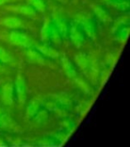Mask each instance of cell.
Segmentation results:
<instances>
[{"label": "cell", "mask_w": 130, "mask_h": 147, "mask_svg": "<svg viewBox=\"0 0 130 147\" xmlns=\"http://www.w3.org/2000/svg\"><path fill=\"white\" fill-rule=\"evenodd\" d=\"M68 38L71 40L72 45L77 48H80L85 45L86 41V36L83 29L81 28L80 24L77 21H74L70 23Z\"/></svg>", "instance_id": "obj_1"}, {"label": "cell", "mask_w": 130, "mask_h": 147, "mask_svg": "<svg viewBox=\"0 0 130 147\" xmlns=\"http://www.w3.org/2000/svg\"><path fill=\"white\" fill-rule=\"evenodd\" d=\"M9 38L13 45L22 48H30L34 46L32 38L26 32L20 30L19 29L13 30L9 35Z\"/></svg>", "instance_id": "obj_2"}, {"label": "cell", "mask_w": 130, "mask_h": 147, "mask_svg": "<svg viewBox=\"0 0 130 147\" xmlns=\"http://www.w3.org/2000/svg\"><path fill=\"white\" fill-rule=\"evenodd\" d=\"M83 29L86 36L91 39H95L97 36V26L95 21L88 15H80L77 20Z\"/></svg>", "instance_id": "obj_3"}, {"label": "cell", "mask_w": 130, "mask_h": 147, "mask_svg": "<svg viewBox=\"0 0 130 147\" xmlns=\"http://www.w3.org/2000/svg\"><path fill=\"white\" fill-rule=\"evenodd\" d=\"M14 91H15V98L20 102V105H24L28 98V91H27V84H26L25 78L22 74L19 73L15 80L14 84Z\"/></svg>", "instance_id": "obj_4"}, {"label": "cell", "mask_w": 130, "mask_h": 147, "mask_svg": "<svg viewBox=\"0 0 130 147\" xmlns=\"http://www.w3.org/2000/svg\"><path fill=\"white\" fill-rule=\"evenodd\" d=\"M26 59L30 63L37 65H45L46 61V57L33 47L28 48L26 52Z\"/></svg>", "instance_id": "obj_5"}, {"label": "cell", "mask_w": 130, "mask_h": 147, "mask_svg": "<svg viewBox=\"0 0 130 147\" xmlns=\"http://www.w3.org/2000/svg\"><path fill=\"white\" fill-rule=\"evenodd\" d=\"M2 100L6 106H13L15 101L14 86L11 83L4 85L2 88Z\"/></svg>", "instance_id": "obj_6"}, {"label": "cell", "mask_w": 130, "mask_h": 147, "mask_svg": "<svg viewBox=\"0 0 130 147\" xmlns=\"http://www.w3.org/2000/svg\"><path fill=\"white\" fill-rule=\"evenodd\" d=\"M33 47H35L38 51H39L45 57L51 58V59H56L60 56V53L57 47L49 44V43H43L41 45Z\"/></svg>", "instance_id": "obj_7"}, {"label": "cell", "mask_w": 130, "mask_h": 147, "mask_svg": "<svg viewBox=\"0 0 130 147\" xmlns=\"http://www.w3.org/2000/svg\"><path fill=\"white\" fill-rule=\"evenodd\" d=\"M75 63L80 69V71L88 76L91 65V58L86 53H79L75 55Z\"/></svg>", "instance_id": "obj_8"}, {"label": "cell", "mask_w": 130, "mask_h": 147, "mask_svg": "<svg viewBox=\"0 0 130 147\" xmlns=\"http://www.w3.org/2000/svg\"><path fill=\"white\" fill-rule=\"evenodd\" d=\"M55 25V29L59 32L60 36L62 37L63 39L68 38L69 34V27H70V22L63 17H55V18L52 21Z\"/></svg>", "instance_id": "obj_9"}, {"label": "cell", "mask_w": 130, "mask_h": 147, "mask_svg": "<svg viewBox=\"0 0 130 147\" xmlns=\"http://www.w3.org/2000/svg\"><path fill=\"white\" fill-rule=\"evenodd\" d=\"M61 62H62L63 71H64L65 74L67 75V77L70 78L71 80H74L77 76V69H76V66L74 65V63L65 55H63L62 58H61Z\"/></svg>", "instance_id": "obj_10"}, {"label": "cell", "mask_w": 130, "mask_h": 147, "mask_svg": "<svg viewBox=\"0 0 130 147\" xmlns=\"http://www.w3.org/2000/svg\"><path fill=\"white\" fill-rule=\"evenodd\" d=\"M42 107L43 102L39 98L33 99L28 105L27 109H26V117H27V119L29 120H31Z\"/></svg>", "instance_id": "obj_11"}, {"label": "cell", "mask_w": 130, "mask_h": 147, "mask_svg": "<svg viewBox=\"0 0 130 147\" xmlns=\"http://www.w3.org/2000/svg\"><path fill=\"white\" fill-rule=\"evenodd\" d=\"M63 38L60 36L59 32L55 29L53 22L51 21V26H50V31H49V44L53 45L55 47H59L62 46Z\"/></svg>", "instance_id": "obj_12"}, {"label": "cell", "mask_w": 130, "mask_h": 147, "mask_svg": "<svg viewBox=\"0 0 130 147\" xmlns=\"http://www.w3.org/2000/svg\"><path fill=\"white\" fill-rule=\"evenodd\" d=\"M49 114L50 111L43 106L31 120L35 122L37 125H44L47 122L49 119Z\"/></svg>", "instance_id": "obj_13"}, {"label": "cell", "mask_w": 130, "mask_h": 147, "mask_svg": "<svg viewBox=\"0 0 130 147\" xmlns=\"http://www.w3.org/2000/svg\"><path fill=\"white\" fill-rule=\"evenodd\" d=\"M128 31H129L128 22L121 23L116 28V30L114 31L115 38L120 41H126L127 38V36H128Z\"/></svg>", "instance_id": "obj_14"}, {"label": "cell", "mask_w": 130, "mask_h": 147, "mask_svg": "<svg viewBox=\"0 0 130 147\" xmlns=\"http://www.w3.org/2000/svg\"><path fill=\"white\" fill-rule=\"evenodd\" d=\"M14 123L6 111L0 107V128H12Z\"/></svg>", "instance_id": "obj_15"}, {"label": "cell", "mask_w": 130, "mask_h": 147, "mask_svg": "<svg viewBox=\"0 0 130 147\" xmlns=\"http://www.w3.org/2000/svg\"><path fill=\"white\" fill-rule=\"evenodd\" d=\"M94 13L95 16H96L101 22H109L111 21V16H110V14L102 6H100V5L94 6Z\"/></svg>", "instance_id": "obj_16"}, {"label": "cell", "mask_w": 130, "mask_h": 147, "mask_svg": "<svg viewBox=\"0 0 130 147\" xmlns=\"http://www.w3.org/2000/svg\"><path fill=\"white\" fill-rule=\"evenodd\" d=\"M3 24L5 27L12 29V30L20 29L22 27V20L17 18V17H5L3 21Z\"/></svg>", "instance_id": "obj_17"}, {"label": "cell", "mask_w": 130, "mask_h": 147, "mask_svg": "<svg viewBox=\"0 0 130 147\" xmlns=\"http://www.w3.org/2000/svg\"><path fill=\"white\" fill-rule=\"evenodd\" d=\"M12 10H13L16 13H19L21 14L26 15V16H29V17H34L36 15L37 12L33 9V8L30 5H21V6H16V7H13L11 8Z\"/></svg>", "instance_id": "obj_18"}, {"label": "cell", "mask_w": 130, "mask_h": 147, "mask_svg": "<svg viewBox=\"0 0 130 147\" xmlns=\"http://www.w3.org/2000/svg\"><path fill=\"white\" fill-rule=\"evenodd\" d=\"M74 80H75L76 84L79 86V88L82 91H84L86 94H92V92H93L92 88L90 86V85L88 82H86L84 79H82V78H79V77L77 76L75 79H74Z\"/></svg>", "instance_id": "obj_19"}, {"label": "cell", "mask_w": 130, "mask_h": 147, "mask_svg": "<svg viewBox=\"0 0 130 147\" xmlns=\"http://www.w3.org/2000/svg\"><path fill=\"white\" fill-rule=\"evenodd\" d=\"M51 21H47L44 23L40 30V39L43 43H49V31H50Z\"/></svg>", "instance_id": "obj_20"}, {"label": "cell", "mask_w": 130, "mask_h": 147, "mask_svg": "<svg viewBox=\"0 0 130 147\" xmlns=\"http://www.w3.org/2000/svg\"><path fill=\"white\" fill-rule=\"evenodd\" d=\"M29 5L36 12H38V13H44L46 10L45 0H30Z\"/></svg>", "instance_id": "obj_21"}, {"label": "cell", "mask_w": 130, "mask_h": 147, "mask_svg": "<svg viewBox=\"0 0 130 147\" xmlns=\"http://www.w3.org/2000/svg\"><path fill=\"white\" fill-rule=\"evenodd\" d=\"M13 61L12 55L7 52L5 48L0 47V63L1 64H8Z\"/></svg>", "instance_id": "obj_22"}, {"label": "cell", "mask_w": 130, "mask_h": 147, "mask_svg": "<svg viewBox=\"0 0 130 147\" xmlns=\"http://www.w3.org/2000/svg\"><path fill=\"white\" fill-rule=\"evenodd\" d=\"M75 127H76L75 123L71 119H65L62 124V130L68 133L69 135L74 131Z\"/></svg>", "instance_id": "obj_23"}, {"label": "cell", "mask_w": 130, "mask_h": 147, "mask_svg": "<svg viewBox=\"0 0 130 147\" xmlns=\"http://www.w3.org/2000/svg\"><path fill=\"white\" fill-rule=\"evenodd\" d=\"M105 1L110 5V4H113V3H117V2H120V1H124V0H105Z\"/></svg>", "instance_id": "obj_24"}, {"label": "cell", "mask_w": 130, "mask_h": 147, "mask_svg": "<svg viewBox=\"0 0 130 147\" xmlns=\"http://www.w3.org/2000/svg\"><path fill=\"white\" fill-rule=\"evenodd\" d=\"M7 1H8V0H0V5H4V4H5Z\"/></svg>", "instance_id": "obj_25"}, {"label": "cell", "mask_w": 130, "mask_h": 147, "mask_svg": "<svg viewBox=\"0 0 130 147\" xmlns=\"http://www.w3.org/2000/svg\"><path fill=\"white\" fill-rule=\"evenodd\" d=\"M0 65H1V63H0Z\"/></svg>", "instance_id": "obj_26"}]
</instances>
